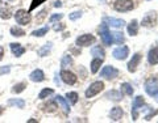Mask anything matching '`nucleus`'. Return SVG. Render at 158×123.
Returning <instances> with one entry per match:
<instances>
[{"instance_id": "nucleus-42", "label": "nucleus", "mask_w": 158, "mask_h": 123, "mask_svg": "<svg viewBox=\"0 0 158 123\" xmlns=\"http://www.w3.org/2000/svg\"><path fill=\"white\" fill-rule=\"evenodd\" d=\"M61 6H62V3L59 2V0H58V2H56V3H54V7H61Z\"/></svg>"}, {"instance_id": "nucleus-41", "label": "nucleus", "mask_w": 158, "mask_h": 123, "mask_svg": "<svg viewBox=\"0 0 158 123\" xmlns=\"http://www.w3.org/2000/svg\"><path fill=\"white\" fill-rule=\"evenodd\" d=\"M3 54H4V48H3V47H0V60L3 59Z\"/></svg>"}, {"instance_id": "nucleus-24", "label": "nucleus", "mask_w": 158, "mask_h": 123, "mask_svg": "<svg viewBox=\"0 0 158 123\" xmlns=\"http://www.w3.org/2000/svg\"><path fill=\"white\" fill-rule=\"evenodd\" d=\"M50 50H52V43L49 42V43H46V45L44 46V47H41V48H40V50L37 51V54H38L40 56H46L50 52Z\"/></svg>"}, {"instance_id": "nucleus-13", "label": "nucleus", "mask_w": 158, "mask_h": 123, "mask_svg": "<svg viewBox=\"0 0 158 123\" xmlns=\"http://www.w3.org/2000/svg\"><path fill=\"white\" fill-rule=\"evenodd\" d=\"M123 115H124V111H123V109H121V107H118V106L113 107V109L111 110V113H110L111 119H112V121H115V122L121 121Z\"/></svg>"}, {"instance_id": "nucleus-3", "label": "nucleus", "mask_w": 158, "mask_h": 123, "mask_svg": "<svg viewBox=\"0 0 158 123\" xmlns=\"http://www.w3.org/2000/svg\"><path fill=\"white\" fill-rule=\"evenodd\" d=\"M145 90L149 96H154L158 92V79H156V77L148 79L145 83Z\"/></svg>"}, {"instance_id": "nucleus-27", "label": "nucleus", "mask_w": 158, "mask_h": 123, "mask_svg": "<svg viewBox=\"0 0 158 123\" xmlns=\"http://www.w3.org/2000/svg\"><path fill=\"white\" fill-rule=\"evenodd\" d=\"M73 64V58L70 55H65L62 58V60H61V66L65 68V67H70Z\"/></svg>"}, {"instance_id": "nucleus-39", "label": "nucleus", "mask_w": 158, "mask_h": 123, "mask_svg": "<svg viewBox=\"0 0 158 123\" xmlns=\"http://www.w3.org/2000/svg\"><path fill=\"white\" fill-rule=\"evenodd\" d=\"M8 72H9V66H6V67L0 68V75H4V73H8Z\"/></svg>"}, {"instance_id": "nucleus-1", "label": "nucleus", "mask_w": 158, "mask_h": 123, "mask_svg": "<svg viewBox=\"0 0 158 123\" xmlns=\"http://www.w3.org/2000/svg\"><path fill=\"white\" fill-rule=\"evenodd\" d=\"M103 88H104V83L103 81H95L92 83V84L88 86V89L86 90V98H92L94 96H96L98 93H100L103 90Z\"/></svg>"}, {"instance_id": "nucleus-5", "label": "nucleus", "mask_w": 158, "mask_h": 123, "mask_svg": "<svg viewBox=\"0 0 158 123\" xmlns=\"http://www.w3.org/2000/svg\"><path fill=\"white\" fill-rule=\"evenodd\" d=\"M15 18H16V22L20 25H27V24L31 22V14L29 12L24 11V9H19L15 14Z\"/></svg>"}, {"instance_id": "nucleus-28", "label": "nucleus", "mask_w": 158, "mask_h": 123, "mask_svg": "<svg viewBox=\"0 0 158 123\" xmlns=\"http://www.w3.org/2000/svg\"><path fill=\"white\" fill-rule=\"evenodd\" d=\"M53 94V89H50V88H45V89H42L41 93L38 94V98H41V100H44V98H46L49 96Z\"/></svg>"}, {"instance_id": "nucleus-38", "label": "nucleus", "mask_w": 158, "mask_h": 123, "mask_svg": "<svg viewBox=\"0 0 158 123\" xmlns=\"http://www.w3.org/2000/svg\"><path fill=\"white\" fill-rule=\"evenodd\" d=\"M63 29H65V25H63V24H56V25H54V30L56 32H61Z\"/></svg>"}, {"instance_id": "nucleus-32", "label": "nucleus", "mask_w": 158, "mask_h": 123, "mask_svg": "<svg viewBox=\"0 0 158 123\" xmlns=\"http://www.w3.org/2000/svg\"><path fill=\"white\" fill-rule=\"evenodd\" d=\"M8 105H15V106L20 107V109H23V107L25 106V102H24V100H9Z\"/></svg>"}, {"instance_id": "nucleus-44", "label": "nucleus", "mask_w": 158, "mask_h": 123, "mask_svg": "<svg viewBox=\"0 0 158 123\" xmlns=\"http://www.w3.org/2000/svg\"><path fill=\"white\" fill-rule=\"evenodd\" d=\"M3 114V107H0V115Z\"/></svg>"}, {"instance_id": "nucleus-21", "label": "nucleus", "mask_w": 158, "mask_h": 123, "mask_svg": "<svg viewBox=\"0 0 158 123\" xmlns=\"http://www.w3.org/2000/svg\"><path fill=\"white\" fill-rule=\"evenodd\" d=\"M56 101L62 106V109H63V111H65V113L70 111V106H69V104L66 102V100H65V98H63L62 96H57V97H56Z\"/></svg>"}, {"instance_id": "nucleus-30", "label": "nucleus", "mask_w": 158, "mask_h": 123, "mask_svg": "<svg viewBox=\"0 0 158 123\" xmlns=\"http://www.w3.org/2000/svg\"><path fill=\"white\" fill-rule=\"evenodd\" d=\"M48 30H49V28L45 26V28H42V29H38V30H34V32L32 33V36H33V37H44V36H45V34L48 33Z\"/></svg>"}, {"instance_id": "nucleus-36", "label": "nucleus", "mask_w": 158, "mask_h": 123, "mask_svg": "<svg viewBox=\"0 0 158 123\" xmlns=\"http://www.w3.org/2000/svg\"><path fill=\"white\" fill-rule=\"evenodd\" d=\"M81 16H82V12H81V11H77V12H73L70 16H69V18H70L71 21H75V20L79 18Z\"/></svg>"}, {"instance_id": "nucleus-37", "label": "nucleus", "mask_w": 158, "mask_h": 123, "mask_svg": "<svg viewBox=\"0 0 158 123\" xmlns=\"http://www.w3.org/2000/svg\"><path fill=\"white\" fill-rule=\"evenodd\" d=\"M0 16H2V18H6L8 20L9 17H11V12H9V9H3V11H0Z\"/></svg>"}, {"instance_id": "nucleus-18", "label": "nucleus", "mask_w": 158, "mask_h": 123, "mask_svg": "<svg viewBox=\"0 0 158 123\" xmlns=\"http://www.w3.org/2000/svg\"><path fill=\"white\" fill-rule=\"evenodd\" d=\"M102 64H103V59L102 58H95L91 62V72L92 73H96L99 71V68L102 67Z\"/></svg>"}, {"instance_id": "nucleus-20", "label": "nucleus", "mask_w": 158, "mask_h": 123, "mask_svg": "<svg viewBox=\"0 0 158 123\" xmlns=\"http://www.w3.org/2000/svg\"><path fill=\"white\" fill-rule=\"evenodd\" d=\"M108 24L112 28H123L125 25V21L121 18H108Z\"/></svg>"}, {"instance_id": "nucleus-15", "label": "nucleus", "mask_w": 158, "mask_h": 123, "mask_svg": "<svg viewBox=\"0 0 158 123\" xmlns=\"http://www.w3.org/2000/svg\"><path fill=\"white\" fill-rule=\"evenodd\" d=\"M29 79L34 83H41V81H44V79H45V75H44V72L41 70H34L31 75H29Z\"/></svg>"}, {"instance_id": "nucleus-17", "label": "nucleus", "mask_w": 158, "mask_h": 123, "mask_svg": "<svg viewBox=\"0 0 158 123\" xmlns=\"http://www.w3.org/2000/svg\"><path fill=\"white\" fill-rule=\"evenodd\" d=\"M128 33H129V36H132V37L137 36V33H138V22H137V20H132L131 21V24L128 25Z\"/></svg>"}, {"instance_id": "nucleus-7", "label": "nucleus", "mask_w": 158, "mask_h": 123, "mask_svg": "<svg viewBox=\"0 0 158 123\" xmlns=\"http://www.w3.org/2000/svg\"><path fill=\"white\" fill-rule=\"evenodd\" d=\"M61 79H62V81L65 83V84H67V85H74L77 83V80H78V77L74 75L71 71H66V70L61 71Z\"/></svg>"}, {"instance_id": "nucleus-34", "label": "nucleus", "mask_w": 158, "mask_h": 123, "mask_svg": "<svg viewBox=\"0 0 158 123\" xmlns=\"http://www.w3.org/2000/svg\"><path fill=\"white\" fill-rule=\"evenodd\" d=\"M63 17V14L62 13H56V14H52L50 18H49V21L50 22H54V21H59Z\"/></svg>"}, {"instance_id": "nucleus-14", "label": "nucleus", "mask_w": 158, "mask_h": 123, "mask_svg": "<svg viewBox=\"0 0 158 123\" xmlns=\"http://www.w3.org/2000/svg\"><path fill=\"white\" fill-rule=\"evenodd\" d=\"M148 62H149V64H152V66L158 64V46L153 47L149 51V54H148Z\"/></svg>"}, {"instance_id": "nucleus-19", "label": "nucleus", "mask_w": 158, "mask_h": 123, "mask_svg": "<svg viewBox=\"0 0 158 123\" xmlns=\"http://www.w3.org/2000/svg\"><path fill=\"white\" fill-rule=\"evenodd\" d=\"M106 97L110 98V100H113V101H120V100H123V93L117 92V90H111L107 93Z\"/></svg>"}, {"instance_id": "nucleus-10", "label": "nucleus", "mask_w": 158, "mask_h": 123, "mask_svg": "<svg viewBox=\"0 0 158 123\" xmlns=\"http://www.w3.org/2000/svg\"><path fill=\"white\" fill-rule=\"evenodd\" d=\"M156 21H157L156 12H149L144 18H142L141 25H142V26H145V28H152V26H154V25H156Z\"/></svg>"}, {"instance_id": "nucleus-40", "label": "nucleus", "mask_w": 158, "mask_h": 123, "mask_svg": "<svg viewBox=\"0 0 158 123\" xmlns=\"http://www.w3.org/2000/svg\"><path fill=\"white\" fill-rule=\"evenodd\" d=\"M45 13H46V11H42L41 13H40V17H38V20H37V21L40 22V21H41V20L44 18V17H45Z\"/></svg>"}, {"instance_id": "nucleus-43", "label": "nucleus", "mask_w": 158, "mask_h": 123, "mask_svg": "<svg viewBox=\"0 0 158 123\" xmlns=\"http://www.w3.org/2000/svg\"><path fill=\"white\" fill-rule=\"evenodd\" d=\"M153 97H156V100L158 101V92H157V93H156V94H154V96H153Z\"/></svg>"}, {"instance_id": "nucleus-9", "label": "nucleus", "mask_w": 158, "mask_h": 123, "mask_svg": "<svg viewBox=\"0 0 158 123\" xmlns=\"http://www.w3.org/2000/svg\"><path fill=\"white\" fill-rule=\"evenodd\" d=\"M117 75H118V71L113 66H106L100 72V76L108 79V80H112V79L117 77Z\"/></svg>"}, {"instance_id": "nucleus-4", "label": "nucleus", "mask_w": 158, "mask_h": 123, "mask_svg": "<svg viewBox=\"0 0 158 123\" xmlns=\"http://www.w3.org/2000/svg\"><path fill=\"white\" fill-rule=\"evenodd\" d=\"M100 37H102L106 46H111L113 43L112 34L110 32V29H108V25H106V24H102V26H100Z\"/></svg>"}, {"instance_id": "nucleus-6", "label": "nucleus", "mask_w": 158, "mask_h": 123, "mask_svg": "<svg viewBox=\"0 0 158 123\" xmlns=\"http://www.w3.org/2000/svg\"><path fill=\"white\" fill-rule=\"evenodd\" d=\"M96 41V38L92 36V34H83V36H81V37H78L77 38V41H75V43L78 46H82V47H87V46H90V45H92L94 42Z\"/></svg>"}, {"instance_id": "nucleus-22", "label": "nucleus", "mask_w": 158, "mask_h": 123, "mask_svg": "<svg viewBox=\"0 0 158 123\" xmlns=\"http://www.w3.org/2000/svg\"><path fill=\"white\" fill-rule=\"evenodd\" d=\"M111 34H112V41L116 42L117 45H121V43L124 42V34H123V33H120V32H113Z\"/></svg>"}, {"instance_id": "nucleus-35", "label": "nucleus", "mask_w": 158, "mask_h": 123, "mask_svg": "<svg viewBox=\"0 0 158 123\" xmlns=\"http://www.w3.org/2000/svg\"><path fill=\"white\" fill-rule=\"evenodd\" d=\"M42 3H44V0H33L32 4H31V7H29V12H32L34 8L38 7L40 4H42Z\"/></svg>"}, {"instance_id": "nucleus-23", "label": "nucleus", "mask_w": 158, "mask_h": 123, "mask_svg": "<svg viewBox=\"0 0 158 123\" xmlns=\"http://www.w3.org/2000/svg\"><path fill=\"white\" fill-rule=\"evenodd\" d=\"M91 54L94 56H96V58H104V50L100 47V46H95V47H92V50H91Z\"/></svg>"}, {"instance_id": "nucleus-11", "label": "nucleus", "mask_w": 158, "mask_h": 123, "mask_svg": "<svg viewBox=\"0 0 158 123\" xmlns=\"http://www.w3.org/2000/svg\"><path fill=\"white\" fill-rule=\"evenodd\" d=\"M144 105V97L142 96H137L135 100H133V105H132V115H133V121L137 119V110L138 107Z\"/></svg>"}, {"instance_id": "nucleus-33", "label": "nucleus", "mask_w": 158, "mask_h": 123, "mask_svg": "<svg viewBox=\"0 0 158 123\" xmlns=\"http://www.w3.org/2000/svg\"><path fill=\"white\" fill-rule=\"evenodd\" d=\"M27 88V84L25 83H20V84H16L13 86V89H12V92L13 93H21L24 89Z\"/></svg>"}, {"instance_id": "nucleus-12", "label": "nucleus", "mask_w": 158, "mask_h": 123, "mask_svg": "<svg viewBox=\"0 0 158 123\" xmlns=\"http://www.w3.org/2000/svg\"><path fill=\"white\" fill-rule=\"evenodd\" d=\"M140 62H141V54L137 52V54H135V55L132 56V60L128 63V71L129 72H136L138 64H140Z\"/></svg>"}, {"instance_id": "nucleus-16", "label": "nucleus", "mask_w": 158, "mask_h": 123, "mask_svg": "<svg viewBox=\"0 0 158 123\" xmlns=\"http://www.w3.org/2000/svg\"><path fill=\"white\" fill-rule=\"evenodd\" d=\"M9 47H11V51L15 56H21L25 52V48L20 45V43H11Z\"/></svg>"}, {"instance_id": "nucleus-31", "label": "nucleus", "mask_w": 158, "mask_h": 123, "mask_svg": "<svg viewBox=\"0 0 158 123\" xmlns=\"http://www.w3.org/2000/svg\"><path fill=\"white\" fill-rule=\"evenodd\" d=\"M67 100L71 102L73 105H75L77 102H78V93H75V92H70V93H67Z\"/></svg>"}, {"instance_id": "nucleus-2", "label": "nucleus", "mask_w": 158, "mask_h": 123, "mask_svg": "<svg viewBox=\"0 0 158 123\" xmlns=\"http://www.w3.org/2000/svg\"><path fill=\"white\" fill-rule=\"evenodd\" d=\"M133 7H135V4H133L132 0H116L115 4H113V8L117 12H128L133 9Z\"/></svg>"}, {"instance_id": "nucleus-8", "label": "nucleus", "mask_w": 158, "mask_h": 123, "mask_svg": "<svg viewBox=\"0 0 158 123\" xmlns=\"http://www.w3.org/2000/svg\"><path fill=\"white\" fill-rule=\"evenodd\" d=\"M112 55L115 59H117V60H124V59H127L128 55H129V48H128V46H120L113 50Z\"/></svg>"}, {"instance_id": "nucleus-26", "label": "nucleus", "mask_w": 158, "mask_h": 123, "mask_svg": "<svg viewBox=\"0 0 158 123\" xmlns=\"http://www.w3.org/2000/svg\"><path fill=\"white\" fill-rule=\"evenodd\" d=\"M120 88H121V92H124L125 94H128V96L133 94V88H132L131 84H128V83H123Z\"/></svg>"}, {"instance_id": "nucleus-25", "label": "nucleus", "mask_w": 158, "mask_h": 123, "mask_svg": "<svg viewBox=\"0 0 158 123\" xmlns=\"http://www.w3.org/2000/svg\"><path fill=\"white\" fill-rule=\"evenodd\" d=\"M42 107H44V110L48 111V113H54V111L58 109V107H57V104H56L54 101H49L48 104H46V105H44Z\"/></svg>"}, {"instance_id": "nucleus-29", "label": "nucleus", "mask_w": 158, "mask_h": 123, "mask_svg": "<svg viewBox=\"0 0 158 123\" xmlns=\"http://www.w3.org/2000/svg\"><path fill=\"white\" fill-rule=\"evenodd\" d=\"M11 34L13 37H23V36H25V32L23 30V29H20V28H12L11 29Z\"/></svg>"}]
</instances>
